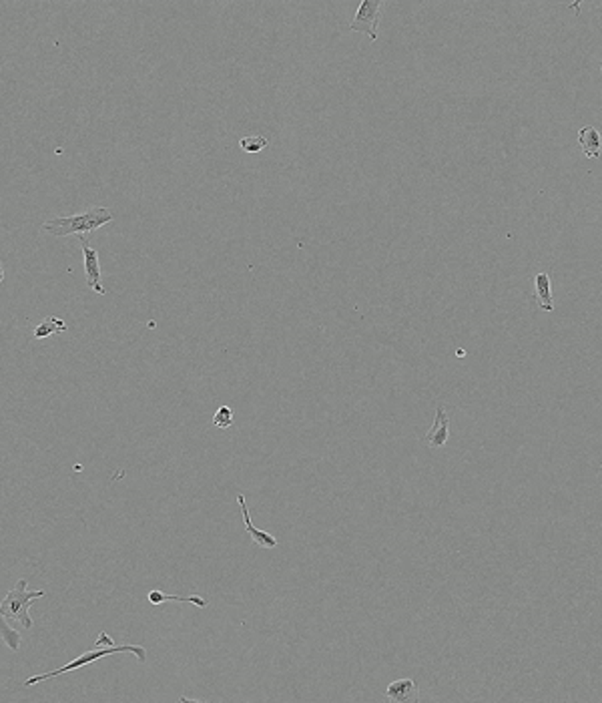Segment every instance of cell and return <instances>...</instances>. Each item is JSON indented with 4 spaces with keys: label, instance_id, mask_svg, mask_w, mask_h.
Here are the masks:
<instances>
[{
    "label": "cell",
    "instance_id": "4",
    "mask_svg": "<svg viewBox=\"0 0 602 703\" xmlns=\"http://www.w3.org/2000/svg\"><path fill=\"white\" fill-rule=\"evenodd\" d=\"M385 2L383 0H363L359 4L358 12L354 16V21L349 23V31L351 33H368L371 41H376L380 36V21H382V12Z\"/></svg>",
    "mask_w": 602,
    "mask_h": 703
},
{
    "label": "cell",
    "instance_id": "5",
    "mask_svg": "<svg viewBox=\"0 0 602 703\" xmlns=\"http://www.w3.org/2000/svg\"><path fill=\"white\" fill-rule=\"evenodd\" d=\"M79 240H81L82 254H84V274H87V286L93 289V291H97V294H101V296H103V294H106V289H104L103 284H101V264H99V254H97V249H93V247L89 245V242H87V237H84V235H81Z\"/></svg>",
    "mask_w": 602,
    "mask_h": 703
},
{
    "label": "cell",
    "instance_id": "15",
    "mask_svg": "<svg viewBox=\"0 0 602 703\" xmlns=\"http://www.w3.org/2000/svg\"><path fill=\"white\" fill-rule=\"evenodd\" d=\"M2 639H4V643L11 647L12 651H18L21 649V635H18V631L11 629V625H6V623H2Z\"/></svg>",
    "mask_w": 602,
    "mask_h": 703
},
{
    "label": "cell",
    "instance_id": "11",
    "mask_svg": "<svg viewBox=\"0 0 602 703\" xmlns=\"http://www.w3.org/2000/svg\"><path fill=\"white\" fill-rule=\"evenodd\" d=\"M58 332H67V323L62 322L60 318H57V316H48V318H45L43 322L36 326L35 338L36 340H43V338L58 334Z\"/></svg>",
    "mask_w": 602,
    "mask_h": 703
},
{
    "label": "cell",
    "instance_id": "6",
    "mask_svg": "<svg viewBox=\"0 0 602 703\" xmlns=\"http://www.w3.org/2000/svg\"><path fill=\"white\" fill-rule=\"evenodd\" d=\"M448 439H450V416L446 414L444 404H438V408H436V420H434L432 428L426 432L424 442L429 444V446H434V449H442V446H446Z\"/></svg>",
    "mask_w": 602,
    "mask_h": 703
},
{
    "label": "cell",
    "instance_id": "9",
    "mask_svg": "<svg viewBox=\"0 0 602 703\" xmlns=\"http://www.w3.org/2000/svg\"><path fill=\"white\" fill-rule=\"evenodd\" d=\"M534 298L538 308L544 311L554 310V301H552V291H550V276L548 272H538L536 279H534Z\"/></svg>",
    "mask_w": 602,
    "mask_h": 703
},
{
    "label": "cell",
    "instance_id": "8",
    "mask_svg": "<svg viewBox=\"0 0 602 703\" xmlns=\"http://www.w3.org/2000/svg\"><path fill=\"white\" fill-rule=\"evenodd\" d=\"M237 503H239L241 513H243L245 529H247V532L251 535V539H253L255 544H259V547H266V549H275V547H278V539H275L273 535L266 532V530L257 529L253 522H251V517H249V508H247V505H245V496L243 495H237Z\"/></svg>",
    "mask_w": 602,
    "mask_h": 703
},
{
    "label": "cell",
    "instance_id": "16",
    "mask_svg": "<svg viewBox=\"0 0 602 703\" xmlns=\"http://www.w3.org/2000/svg\"><path fill=\"white\" fill-rule=\"evenodd\" d=\"M97 645L101 647V645H115V641H113V637L109 633H99V637H97V641H94Z\"/></svg>",
    "mask_w": 602,
    "mask_h": 703
},
{
    "label": "cell",
    "instance_id": "12",
    "mask_svg": "<svg viewBox=\"0 0 602 703\" xmlns=\"http://www.w3.org/2000/svg\"><path fill=\"white\" fill-rule=\"evenodd\" d=\"M149 601L153 605H161L165 601H181V603H193V605H197L201 609H205L209 605V599H203V597H179V595H167V593H161V591H150Z\"/></svg>",
    "mask_w": 602,
    "mask_h": 703
},
{
    "label": "cell",
    "instance_id": "2",
    "mask_svg": "<svg viewBox=\"0 0 602 703\" xmlns=\"http://www.w3.org/2000/svg\"><path fill=\"white\" fill-rule=\"evenodd\" d=\"M40 597H47V591L45 589L28 591L26 589V579H21L16 583V587L11 589L9 595L0 603V615L4 619H9V621L18 619L26 629H31L33 627V619L28 615V609H31V603L35 599H40Z\"/></svg>",
    "mask_w": 602,
    "mask_h": 703
},
{
    "label": "cell",
    "instance_id": "7",
    "mask_svg": "<svg viewBox=\"0 0 602 703\" xmlns=\"http://www.w3.org/2000/svg\"><path fill=\"white\" fill-rule=\"evenodd\" d=\"M385 695L392 703H417L420 702V689L417 681L414 680H398L392 681L385 687Z\"/></svg>",
    "mask_w": 602,
    "mask_h": 703
},
{
    "label": "cell",
    "instance_id": "1",
    "mask_svg": "<svg viewBox=\"0 0 602 703\" xmlns=\"http://www.w3.org/2000/svg\"><path fill=\"white\" fill-rule=\"evenodd\" d=\"M113 221V213L106 208H91L84 213L79 215H70V218H57V220L45 221L43 230L50 233L53 237H67L72 233H87V231H94L99 227H103L106 223Z\"/></svg>",
    "mask_w": 602,
    "mask_h": 703
},
{
    "label": "cell",
    "instance_id": "14",
    "mask_svg": "<svg viewBox=\"0 0 602 703\" xmlns=\"http://www.w3.org/2000/svg\"><path fill=\"white\" fill-rule=\"evenodd\" d=\"M213 424L217 428H221V430H225V428H229L233 424V412H231V408L229 406H221L219 410L215 412V416H213Z\"/></svg>",
    "mask_w": 602,
    "mask_h": 703
},
{
    "label": "cell",
    "instance_id": "3",
    "mask_svg": "<svg viewBox=\"0 0 602 703\" xmlns=\"http://www.w3.org/2000/svg\"><path fill=\"white\" fill-rule=\"evenodd\" d=\"M125 651L133 653L135 658L139 659L141 663H145V661H147V651H145V647H141V645H121V647L106 645L104 649H97V651H89V653H84V655L77 658L75 661H70L69 665H65V667L55 669V671H50V673L36 675V677H28V680H24V685H33V683H36V681H45V680H50V677H58V675H62V673H69V671H72V669L82 667V665H87V663H91V661H97V659L106 658V655H111V653H125Z\"/></svg>",
    "mask_w": 602,
    "mask_h": 703
},
{
    "label": "cell",
    "instance_id": "13",
    "mask_svg": "<svg viewBox=\"0 0 602 703\" xmlns=\"http://www.w3.org/2000/svg\"><path fill=\"white\" fill-rule=\"evenodd\" d=\"M269 145V139L263 135H255V137H243L239 139V147L247 153H259L261 149H266Z\"/></svg>",
    "mask_w": 602,
    "mask_h": 703
},
{
    "label": "cell",
    "instance_id": "10",
    "mask_svg": "<svg viewBox=\"0 0 602 703\" xmlns=\"http://www.w3.org/2000/svg\"><path fill=\"white\" fill-rule=\"evenodd\" d=\"M579 145L589 159H596L601 155V135H598V131L591 127V125L580 129Z\"/></svg>",
    "mask_w": 602,
    "mask_h": 703
}]
</instances>
